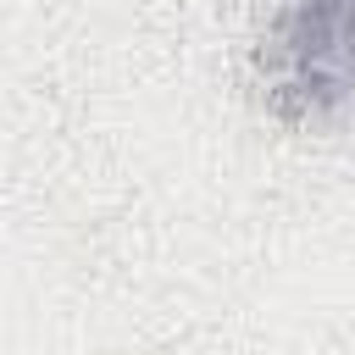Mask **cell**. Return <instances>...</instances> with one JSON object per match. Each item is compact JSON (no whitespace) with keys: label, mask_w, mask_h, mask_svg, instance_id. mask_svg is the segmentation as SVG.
Returning a JSON list of instances; mask_svg holds the SVG:
<instances>
[{"label":"cell","mask_w":355,"mask_h":355,"mask_svg":"<svg viewBox=\"0 0 355 355\" xmlns=\"http://www.w3.org/2000/svg\"><path fill=\"white\" fill-rule=\"evenodd\" d=\"M255 78L283 122H355V0H266Z\"/></svg>","instance_id":"6da1fadb"}]
</instances>
